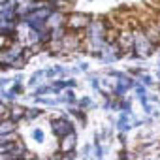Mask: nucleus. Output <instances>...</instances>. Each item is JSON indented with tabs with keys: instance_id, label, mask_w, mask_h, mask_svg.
<instances>
[{
	"instance_id": "nucleus-4",
	"label": "nucleus",
	"mask_w": 160,
	"mask_h": 160,
	"mask_svg": "<svg viewBox=\"0 0 160 160\" xmlns=\"http://www.w3.org/2000/svg\"><path fill=\"white\" fill-rule=\"evenodd\" d=\"M53 130L57 134H60V136H66V134L72 132V124L68 121H64V119H55L53 121Z\"/></svg>"
},
{
	"instance_id": "nucleus-5",
	"label": "nucleus",
	"mask_w": 160,
	"mask_h": 160,
	"mask_svg": "<svg viewBox=\"0 0 160 160\" xmlns=\"http://www.w3.org/2000/svg\"><path fill=\"white\" fill-rule=\"evenodd\" d=\"M143 32L147 34V38H149L154 45H158V43H160V30H158V27H156V25H147V27L143 28Z\"/></svg>"
},
{
	"instance_id": "nucleus-6",
	"label": "nucleus",
	"mask_w": 160,
	"mask_h": 160,
	"mask_svg": "<svg viewBox=\"0 0 160 160\" xmlns=\"http://www.w3.org/2000/svg\"><path fill=\"white\" fill-rule=\"evenodd\" d=\"M15 132V121L13 119H2V124H0V136L2 134H12Z\"/></svg>"
},
{
	"instance_id": "nucleus-2",
	"label": "nucleus",
	"mask_w": 160,
	"mask_h": 160,
	"mask_svg": "<svg viewBox=\"0 0 160 160\" xmlns=\"http://www.w3.org/2000/svg\"><path fill=\"white\" fill-rule=\"evenodd\" d=\"M91 23H92V21H91V17H89L87 13H72V15L66 19V27H68L70 30H73V32H79V30L89 28Z\"/></svg>"
},
{
	"instance_id": "nucleus-7",
	"label": "nucleus",
	"mask_w": 160,
	"mask_h": 160,
	"mask_svg": "<svg viewBox=\"0 0 160 160\" xmlns=\"http://www.w3.org/2000/svg\"><path fill=\"white\" fill-rule=\"evenodd\" d=\"M73 145H75V136H73V132H70V134L62 136V145H60V149H62V151H70Z\"/></svg>"
},
{
	"instance_id": "nucleus-8",
	"label": "nucleus",
	"mask_w": 160,
	"mask_h": 160,
	"mask_svg": "<svg viewBox=\"0 0 160 160\" xmlns=\"http://www.w3.org/2000/svg\"><path fill=\"white\" fill-rule=\"evenodd\" d=\"M25 113H27V111H25L23 108H15V106L12 108V119H13L15 122H17V121H19V119H21V117H23Z\"/></svg>"
},
{
	"instance_id": "nucleus-1",
	"label": "nucleus",
	"mask_w": 160,
	"mask_h": 160,
	"mask_svg": "<svg viewBox=\"0 0 160 160\" xmlns=\"http://www.w3.org/2000/svg\"><path fill=\"white\" fill-rule=\"evenodd\" d=\"M154 49V43L147 38V34L143 30H136L134 32V53L138 57H147L151 55Z\"/></svg>"
},
{
	"instance_id": "nucleus-3",
	"label": "nucleus",
	"mask_w": 160,
	"mask_h": 160,
	"mask_svg": "<svg viewBox=\"0 0 160 160\" xmlns=\"http://www.w3.org/2000/svg\"><path fill=\"white\" fill-rule=\"evenodd\" d=\"M79 45H81V38H79V34H77V32L70 30L68 34H64V36H62V51L70 53V51H75Z\"/></svg>"
}]
</instances>
